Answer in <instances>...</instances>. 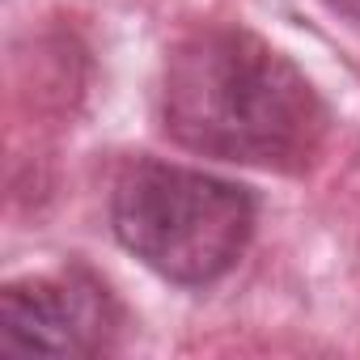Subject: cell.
Segmentation results:
<instances>
[{
  "instance_id": "1",
  "label": "cell",
  "mask_w": 360,
  "mask_h": 360,
  "mask_svg": "<svg viewBox=\"0 0 360 360\" xmlns=\"http://www.w3.org/2000/svg\"><path fill=\"white\" fill-rule=\"evenodd\" d=\"M161 123L187 153L297 174L318 157L330 110L271 43L242 26H208L165 60Z\"/></svg>"
},
{
  "instance_id": "2",
  "label": "cell",
  "mask_w": 360,
  "mask_h": 360,
  "mask_svg": "<svg viewBox=\"0 0 360 360\" xmlns=\"http://www.w3.org/2000/svg\"><path fill=\"white\" fill-rule=\"evenodd\" d=\"M259 225L250 187L208 169L140 157L110 191V229L148 271L204 288L238 267Z\"/></svg>"
},
{
  "instance_id": "3",
  "label": "cell",
  "mask_w": 360,
  "mask_h": 360,
  "mask_svg": "<svg viewBox=\"0 0 360 360\" xmlns=\"http://www.w3.org/2000/svg\"><path fill=\"white\" fill-rule=\"evenodd\" d=\"M119 326H123L119 301L85 267L13 280L0 292V339L18 352L98 356L115 343Z\"/></svg>"
},
{
  "instance_id": "4",
  "label": "cell",
  "mask_w": 360,
  "mask_h": 360,
  "mask_svg": "<svg viewBox=\"0 0 360 360\" xmlns=\"http://www.w3.org/2000/svg\"><path fill=\"white\" fill-rule=\"evenodd\" d=\"M326 9H335L339 18H352V22H360V0H322Z\"/></svg>"
}]
</instances>
